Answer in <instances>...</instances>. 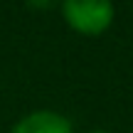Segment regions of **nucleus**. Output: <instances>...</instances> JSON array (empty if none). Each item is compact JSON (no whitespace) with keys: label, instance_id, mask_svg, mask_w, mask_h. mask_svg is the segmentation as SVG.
<instances>
[{"label":"nucleus","instance_id":"2","mask_svg":"<svg viewBox=\"0 0 133 133\" xmlns=\"http://www.w3.org/2000/svg\"><path fill=\"white\" fill-rule=\"evenodd\" d=\"M10 133H74V126L64 114L54 109H37L20 116Z\"/></svg>","mask_w":133,"mask_h":133},{"label":"nucleus","instance_id":"3","mask_svg":"<svg viewBox=\"0 0 133 133\" xmlns=\"http://www.w3.org/2000/svg\"><path fill=\"white\" fill-rule=\"evenodd\" d=\"M86 133H111V131H106V128H94V131H86Z\"/></svg>","mask_w":133,"mask_h":133},{"label":"nucleus","instance_id":"1","mask_svg":"<svg viewBox=\"0 0 133 133\" xmlns=\"http://www.w3.org/2000/svg\"><path fill=\"white\" fill-rule=\"evenodd\" d=\"M62 17L79 35H104L114 25L116 8L106 0H66L62 3Z\"/></svg>","mask_w":133,"mask_h":133}]
</instances>
